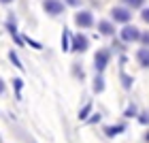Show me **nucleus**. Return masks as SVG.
<instances>
[{"mask_svg":"<svg viewBox=\"0 0 149 143\" xmlns=\"http://www.w3.org/2000/svg\"><path fill=\"white\" fill-rule=\"evenodd\" d=\"M13 83H15V90H17V98H22V79H13Z\"/></svg>","mask_w":149,"mask_h":143,"instance_id":"14","label":"nucleus"},{"mask_svg":"<svg viewBox=\"0 0 149 143\" xmlns=\"http://www.w3.org/2000/svg\"><path fill=\"white\" fill-rule=\"evenodd\" d=\"M111 19L113 22H119V24H128L132 19V13L124 9V6H113L111 9Z\"/></svg>","mask_w":149,"mask_h":143,"instance_id":"3","label":"nucleus"},{"mask_svg":"<svg viewBox=\"0 0 149 143\" xmlns=\"http://www.w3.org/2000/svg\"><path fill=\"white\" fill-rule=\"evenodd\" d=\"M74 24L79 28H90V26H94V15L90 11H81V13L74 15Z\"/></svg>","mask_w":149,"mask_h":143,"instance_id":"5","label":"nucleus"},{"mask_svg":"<svg viewBox=\"0 0 149 143\" xmlns=\"http://www.w3.org/2000/svg\"><path fill=\"white\" fill-rule=\"evenodd\" d=\"M66 2H68V4H72V6H77V4L81 2V0H66Z\"/></svg>","mask_w":149,"mask_h":143,"instance_id":"20","label":"nucleus"},{"mask_svg":"<svg viewBox=\"0 0 149 143\" xmlns=\"http://www.w3.org/2000/svg\"><path fill=\"white\" fill-rule=\"evenodd\" d=\"M87 43H90V41H87L85 34H74L72 36V43H70V49L72 51H85L87 49Z\"/></svg>","mask_w":149,"mask_h":143,"instance_id":"6","label":"nucleus"},{"mask_svg":"<svg viewBox=\"0 0 149 143\" xmlns=\"http://www.w3.org/2000/svg\"><path fill=\"white\" fill-rule=\"evenodd\" d=\"M139 41H143V45L149 47V32H141V39Z\"/></svg>","mask_w":149,"mask_h":143,"instance_id":"15","label":"nucleus"},{"mask_svg":"<svg viewBox=\"0 0 149 143\" xmlns=\"http://www.w3.org/2000/svg\"><path fill=\"white\" fill-rule=\"evenodd\" d=\"M136 60L143 69H149V47H141L136 51Z\"/></svg>","mask_w":149,"mask_h":143,"instance_id":"7","label":"nucleus"},{"mask_svg":"<svg viewBox=\"0 0 149 143\" xmlns=\"http://www.w3.org/2000/svg\"><path fill=\"white\" fill-rule=\"evenodd\" d=\"M121 79H124V88H130L132 86V79L128 77V75H121Z\"/></svg>","mask_w":149,"mask_h":143,"instance_id":"18","label":"nucleus"},{"mask_svg":"<svg viewBox=\"0 0 149 143\" xmlns=\"http://www.w3.org/2000/svg\"><path fill=\"white\" fill-rule=\"evenodd\" d=\"M0 2H2V4H9V2H13V0H0Z\"/></svg>","mask_w":149,"mask_h":143,"instance_id":"22","label":"nucleus"},{"mask_svg":"<svg viewBox=\"0 0 149 143\" xmlns=\"http://www.w3.org/2000/svg\"><path fill=\"white\" fill-rule=\"evenodd\" d=\"M98 30L102 32V34H107V36L115 34V26H113L111 22H98Z\"/></svg>","mask_w":149,"mask_h":143,"instance_id":"8","label":"nucleus"},{"mask_svg":"<svg viewBox=\"0 0 149 143\" xmlns=\"http://www.w3.org/2000/svg\"><path fill=\"white\" fill-rule=\"evenodd\" d=\"M102 90H104V79H102V77L98 75V77L94 79V92H98V94H100Z\"/></svg>","mask_w":149,"mask_h":143,"instance_id":"11","label":"nucleus"},{"mask_svg":"<svg viewBox=\"0 0 149 143\" xmlns=\"http://www.w3.org/2000/svg\"><path fill=\"white\" fill-rule=\"evenodd\" d=\"M9 58H11V62L15 64V66H17L19 71H24V64L19 62V58H17V53H15V51H9Z\"/></svg>","mask_w":149,"mask_h":143,"instance_id":"12","label":"nucleus"},{"mask_svg":"<svg viewBox=\"0 0 149 143\" xmlns=\"http://www.w3.org/2000/svg\"><path fill=\"white\" fill-rule=\"evenodd\" d=\"M121 130H126V126H124V124H119V126H109V128H104V132L109 135V137H115V135H119Z\"/></svg>","mask_w":149,"mask_h":143,"instance_id":"9","label":"nucleus"},{"mask_svg":"<svg viewBox=\"0 0 149 143\" xmlns=\"http://www.w3.org/2000/svg\"><path fill=\"white\" fill-rule=\"evenodd\" d=\"M119 36L124 43H136V41L141 39V30L136 28V26H130V24H126L124 28L119 30Z\"/></svg>","mask_w":149,"mask_h":143,"instance_id":"1","label":"nucleus"},{"mask_svg":"<svg viewBox=\"0 0 149 143\" xmlns=\"http://www.w3.org/2000/svg\"><path fill=\"white\" fill-rule=\"evenodd\" d=\"M126 2L130 4V6H143V2H145V0H126Z\"/></svg>","mask_w":149,"mask_h":143,"instance_id":"16","label":"nucleus"},{"mask_svg":"<svg viewBox=\"0 0 149 143\" xmlns=\"http://www.w3.org/2000/svg\"><path fill=\"white\" fill-rule=\"evenodd\" d=\"M141 19H143L145 24H149V9H143V13H141Z\"/></svg>","mask_w":149,"mask_h":143,"instance_id":"17","label":"nucleus"},{"mask_svg":"<svg viewBox=\"0 0 149 143\" xmlns=\"http://www.w3.org/2000/svg\"><path fill=\"white\" fill-rule=\"evenodd\" d=\"M0 94H4V81L0 79Z\"/></svg>","mask_w":149,"mask_h":143,"instance_id":"21","label":"nucleus"},{"mask_svg":"<svg viewBox=\"0 0 149 143\" xmlns=\"http://www.w3.org/2000/svg\"><path fill=\"white\" fill-rule=\"evenodd\" d=\"M109 58H111L109 49H100V51H96V56H94V69H96L98 73H102V71L107 69V64H109Z\"/></svg>","mask_w":149,"mask_h":143,"instance_id":"2","label":"nucleus"},{"mask_svg":"<svg viewBox=\"0 0 149 143\" xmlns=\"http://www.w3.org/2000/svg\"><path fill=\"white\" fill-rule=\"evenodd\" d=\"M43 9L49 13V15H60V13H64V4L60 2V0H43Z\"/></svg>","mask_w":149,"mask_h":143,"instance_id":"4","label":"nucleus"},{"mask_svg":"<svg viewBox=\"0 0 149 143\" xmlns=\"http://www.w3.org/2000/svg\"><path fill=\"white\" fill-rule=\"evenodd\" d=\"M62 49L64 51H68L70 49V32L64 28V32H62Z\"/></svg>","mask_w":149,"mask_h":143,"instance_id":"10","label":"nucleus"},{"mask_svg":"<svg viewBox=\"0 0 149 143\" xmlns=\"http://www.w3.org/2000/svg\"><path fill=\"white\" fill-rule=\"evenodd\" d=\"M90 109H92V103H87V105L79 111V120H85V118H87V113H90Z\"/></svg>","mask_w":149,"mask_h":143,"instance_id":"13","label":"nucleus"},{"mask_svg":"<svg viewBox=\"0 0 149 143\" xmlns=\"http://www.w3.org/2000/svg\"><path fill=\"white\" fill-rule=\"evenodd\" d=\"M134 113H136V109H134V107H128V111H126V115H128V118H132Z\"/></svg>","mask_w":149,"mask_h":143,"instance_id":"19","label":"nucleus"}]
</instances>
